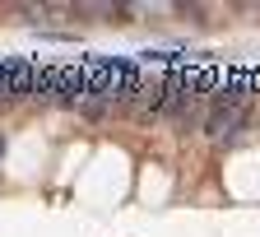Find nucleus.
Instances as JSON below:
<instances>
[{
	"mask_svg": "<svg viewBox=\"0 0 260 237\" xmlns=\"http://www.w3.org/2000/svg\"><path fill=\"white\" fill-rule=\"evenodd\" d=\"M10 103H14V56L0 61V107H10Z\"/></svg>",
	"mask_w": 260,
	"mask_h": 237,
	"instance_id": "20e7f679",
	"label": "nucleus"
},
{
	"mask_svg": "<svg viewBox=\"0 0 260 237\" xmlns=\"http://www.w3.org/2000/svg\"><path fill=\"white\" fill-rule=\"evenodd\" d=\"M103 14L112 23H135V10H130V5H103Z\"/></svg>",
	"mask_w": 260,
	"mask_h": 237,
	"instance_id": "39448f33",
	"label": "nucleus"
},
{
	"mask_svg": "<svg viewBox=\"0 0 260 237\" xmlns=\"http://www.w3.org/2000/svg\"><path fill=\"white\" fill-rule=\"evenodd\" d=\"M93 88V70H84V65H60V93H56V107H75L88 98Z\"/></svg>",
	"mask_w": 260,
	"mask_h": 237,
	"instance_id": "f257e3e1",
	"label": "nucleus"
},
{
	"mask_svg": "<svg viewBox=\"0 0 260 237\" xmlns=\"http://www.w3.org/2000/svg\"><path fill=\"white\" fill-rule=\"evenodd\" d=\"M112 107H116L112 98H103V93H88L84 103H79V116H84V121H103V116H107Z\"/></svg>",
	"mask_w": 260,
	"mask_h": 237,
	"instance_id": "7ed1b4c3",
	"label": "nucleus"
},
{
	"mask_svg": "<svg viewBox=\"0 0 260 237\" xmlns=\"http://www.w3.org/2000/svg\"><path fill=\"white\" fill-rule=\"evenodd\" d=\"M60 93V65H38V75H32V98L38 103H56Z\"/></svg>",
	"mask_w": 260,
	"mask_h": 237,
	"instance_id": "f03ea898",
	"label": "nucleus"
},
{
	"mask_svg": "<svg viewBox=\"0 0 260 237\" xmlns=\"http://www.w3.org/2000/svg\"><path fill=\"white\" fill-rule=\"evenodd\" d=\"M0 158H5V135H0Z\"/></svg>",
	"mask_w": 260,
	"mask_h": 237,
	"instance_id": "423d86ee",
	"label": "nucleus"
}]
</instances>
